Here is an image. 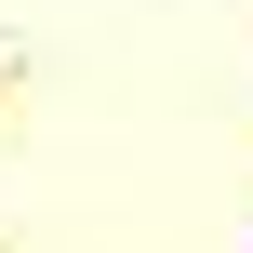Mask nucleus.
Returning <instances> with one entry per match:
<instances>
[]
</instances>
